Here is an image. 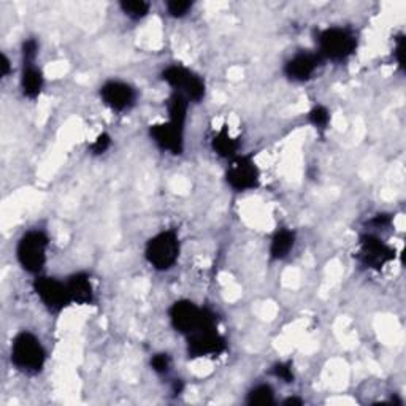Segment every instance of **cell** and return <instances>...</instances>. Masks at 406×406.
Returning a JSON list of instances; mask_svg holds the SVG:
<instances>
[{
    "label": "cell",
    "instance_id": "cell-1",
    "mask_svg": "<svg viewBox=\"0 0 406 406\" xmlns=\"http://www.w3.org/2000/svg\"><path fill=\"white\" fill-rule=\"evenodd\" d=\"M173 329L183 335H191L205 327H218V316L208 308H201L191 300H178L168 310Z\"/></svg>",
    "mask_w": 406,
    "mask_h": 406
},
{
    "label": "cell",
    "instance_id": "cell-2",
    "mask_svg": "<svg viewBox=\"0 0 406 406\" xmlns=\"http://www.w3.org/2000/svg\"><path fill=\"white\" fill-rule=\"evenodd\" d=\"M46 351L41 341L31 332L18 333L11 343V363L19 372L35 375L45 367Z\"/></svg>",
    "mask_w": 406,
    "mask_h": 406
},
{
    "label": "cell",
    "instance_id": "cell-3",
    "mask_svg": "<svg viewBox=\"0 0 406 406\" xmlns=\"http://www.w3.org/2000/svg\"><path fill=\"white\" fill-rule=\"evenodd\" d=\"M319 56L332 62H343L357 48V39L346 27H329L318 35Z\"/></svg>",
    "mask_w": 406,
    "mask_h": 406
},
{
    "label": "cell",
    "instance_id": "cell-4",
    "mask_svg": "<svg viewBox=\"0 0 406 406\" xmlns=\"http://www.w3.org/2000/svg\"><path fill=\"white\" fill-rule=\"evenodd\" d=\"M49 240L45 232L29 230L19 238L16 246V258L19 265L27 273L39 275L46 263V251Z\"/></svg>",
    "mask_w": 406,
    "mask_h": 406
},
{
    "label": "cell",
    "instance_id": "cell-5",
    "mask_svg": "<svg viewBox=\"0 0 406 406\" xmlns=\"http://www.w3.org/2000/svg\"><path fill=\"white\" fill-rule=\"evenodd\" d=\"M180 238L175 230H163L148 241L145 258L159 272L172 268L180 255Z\"/></svg>",
    "mask_w": 406,
    "mask_h": 406
},
{
    "label": "cell",
    "instance_id": "cell-6",
    "mask_svg": "<svg viewBox=\"0 0 406 406\" xmlns=\"http://www.w3.org/2000/svg\"><path fill=\"white\" fill-rule=\"evenodd\" d=\"M162 80L175 91L198 103L205 97V83L201 76L183 66H170L162 72Z\"/></svg>",
    "mask_w": 406,
    "mask_h": 406
},
{
    "label": "cell",
    "instance_id": "cell-7",
    "mask_svg": "<svg viewBox=\"0 0 406 406\" xmlns=\"http://www.w3.org/2000/svg\"><path fill=\"white\" fill-rule=\"evenodd\" d=\"M225 181L237 192L251 191L259 186L260 170L251 156H235L225 172Z\"/></svg>",
    "mask_w": 406,
    "mask_h": 406
},
{
    "label": "cell",
    "instance_id": "cell-8",
    "mask_svg": "<svg viewBox=\"0 0 406 406\" xmlns=\"http://www.w3.org/2000/svg\"><path fill=\"white\" fill-rule=\"evenodd\" d=\"M34 290L40 302L46 306L48 311L58 315L64 308L72 303L66 283H61L56 278L37 276L34 281Z\"/></svg>",
    "mask_w": 406,
    "mask_h": 406
},
{
    "label": "cell",
    "instance_id": "cell-9",
    "mask_svg": "<svg viewBox=\"0 0 406 406\" xmlns=\"http://www.w3.org/2000/svg\"><path fill=\"white\" fill-rule=\"evenodd\" d=\"M357 259L365 268L381 270L386 263L395 259V249L384 243L376 235L367 233L359 241Z\"/></svg>",
    "mask_w": 406,
    "mask_h": 406
},
{
    "label": "cell",
    "instance_id": "cell-10",
    "mask_svg": "<svg viewBox=\"0 0 406 406\" xmlns=\"http://www.w3.org/2000/svg\"><path fill=\"white\" fill-rule=\"evenodd\" d=\"M225 349V338L218 332V327H205V329L188 335V354L192 359L219 355Z\"/></svg>",
    "mask_w": 406,
    "mask_h": 406
},
{
    "label": "cell",
    "instance_id": "cell-11",
    "mask_svg": "<svg viewBox=\"0 0 406 406\" xmlns=\"http://www.w3.org/2000/svg\"><path fill=\"white\" fill-rule=\"evenodd\" d=\"M101 97L108 108L119 113L131 110L135 101H137L135 89L131 86V84L123 81L105 83L101 88Z\"/></svg>",
    "mask_w": 406,
    "mask_h": 406
},
{
    "label": "cell",
    "instance_id": "cell-12",
    "mask_svg": "<svg viewBox=\"0 0 406 406\" xmlns=\"http://www.w3.org/2000/svg\"><path fill=\"white\" fill-rule=\"evenodd\" d=\"M149 137L163 151L175 156H180L184 151V129L172 124L170 121L162 124H153L149 127Z\"/></svg>",
    "mask_w": 406,
    "mask_h": 406
},
{
    "label": "cell",
    "instance_id": "cell-13",
    "mask_svg": "<svg viewBox=\"0 0 406 406\" xmlns=\"http://www.w3.org/2000/svg\"><path fill=\"white\" fill-rule=\"evenodd\" d=\"M323 62L319 53H297L294 58L289 59L284 66V75H286L289 80L303 83L308 81L310 78L315 75L318 67Z\"/></svg>",
    "mask_w": 406,
    "mask_h": 406
},
{
    "label": "cell",
    "instance_id": "cell-14",
    "mask_svg": "<svg viewBox=\"0 0 406 406\" xmlns=\"http://www.w3.org/2000/svg\"><path fill=\"white\" fill-rule=\"evenodd\" d=\"M67 289L72 303L91 305L94 302V288H92L91 278L86 273H75L68 278Z\"/></svg>",
    "mask_w": 406,
    "mask_h": 406
},
{
    "label": "cell",
    "instance_id": "cell-15",
    "mask_svg": "<svg viewBox=\"0 0 406 406\" xmlns=\"http://www.w3.org/2000/svg\"><path fill=\"white\" fill-rule=\"evenodd\" d=\"M44 73L41 70L37 68L31 64V66H24L23 76H21V89H23L24 97L35 101L40 96L41 89H44Z\"/></svg>",
    "mask_w": 406,
    "mask_h": 406
},
{
    "label": "cell",
    "instance_id": "cell-16",
    "mask_svg": "<svg viewBox=\"0 0 406 406\" xmlns=\"http://www.w3.org/2000/svg\"><path fill=\"white\" fill-rule=\"evenodd\" d=\"M295 246V232L290 229H280L273 235L270 243V258L273 260L286 259Z\"/></svg>",
    "mask_w": 406,
    "mask_h": 406
},
{
    "label": "cell",
    "instance_id": "cell-17",
    "mask_svg": "<svg viewBox=\"0 0 406 406\" xmlns=\"http://www.w3.org/2000/svg\"><path fill=\"white\" fill-rule=\"evenodd\" d=\"M211 148H213V151L219 156V158L233 159L235 156H238L237 153H238L240 143H238V140L233 138L229 133V131L224 127L223 131H219L215 137H213Z\"/></svg>",
    "mask_w": 406,
    "mask_h": 406
},
{
    "label": "cell",
    "instance_id": "cell-18",
    "mask_svg": "<svg viewBox=\"0 0 406 406\" xmlns=\"http://www.w3.org/2000/svg\"><path fill=\"white\" fill-rule=\"evenodd\" d=\"M188 97L181 94V92L175 91L167 101V111H168V121L172 124L184 129L188 118Z\"/></svg>",
    "mask_w": 406,
    "mask_h": 406
},
{
    "label": "cell",
    "instance_id": "cell-19",
    "mask_svg": "<svg viewBox=\"0 0 406 406\" xmlns=\"http://www.w3.org/2000/svg\"><path fill=\"white\" fill-rule=\"evenodd\" d=\"M246 403L251 406H267L275 403V392L268 384H259L254 389L249 390Z\"/></svg>",
    "mask_w": 406,
    "mask_h": 406
},
{
    "label": "cell",
    "instance_id": "cell-20",
    "mask_svg": "<svg viewBox=\"0 0 406 406\" xmlns=\"http://www.w3.org/2000/svg\"><path fill=\"white\" fill-rule=\"evenodd\" d=\"M119 6L124 15L133 21L143 19L149 13V4L145 0H123Z\"/></svg>",
    "mask_w": 406,
    "mask_h": 406
},
{
    "label": "cell",
    "instance_id": "cell-21",
    "mask_svg": "<svg viewBox=\"0 0 406 406\" xmlns=\"http://www.w3.org/2000/svg\"><path fill=\"white\" fill-rule=\"evenodd\" d=\"M308 121L318 131H325L330 123V111L323 105H316L315 108L308 113Z\"/></svg>",
    "mask_w": 406,
    "mask_h": 406
},
{
    "label": "cell",
    "instance_id": "cell-22",
    "mask_svg": "<svg viewBox=\"0 0 406 406\" xmlns=\"http://www.w3.org/2000/svg\"><path fill=\"white\" fill-rule=\"evenodd\" d=\"M191 9H192V2H189V0H170V2H167L168 15L173 18L186 16Z\"/></svg>",
    "mask_w": 406,
    "mask_h": 406
},
{
    "label": "cell",
    "instance_id": "cell-23",
    "mask_svg": "<svg viewBox=\"0 0 406 406\" xmlns=\"http://www.w3.org/2000/svg\"><path fill=\"white\" fill-rule=\"evenodd\" d=\"M272 375L284 382H294V372L290 362H280L272 368Z\"/></svg>",
    "mask_w": 406,
    "mask_h": 406
},
{
    "label": "cell",
    "instance_id": "cell-24",
    "mask_svg": "<svg viewBox=\"0 0 406 406\" xmlns=\"http://www.w3.org/2000/svg\"><path fill=\"white\" fill-rule=\"evenodd\" d=\"M170 365H172V359H170L168 354L161 352V354L153 355V359H151V368L154 370L156 373L166 375V373L168 372V370H170Z\"/></svg>",
    "mask_w": 406,
    "mask_h": 406
},
{
    "label": "cell",
    "instance_id": "cell-25",
    "mask_svg": "<svg viewBox=\"0 0 406 406\" xmlns=\"http://www.w3.org/2000/svg\"><path fill=\"white\" fill-rule=\"evenodd\" d=\"M37 53H39L37 40H34V39L26 40L24 44H23V61H24V66H31V64H34L35 58H37Z\"/></svg>",
    "mask_w": 406,
    "mask_h": 406
},
{
    "label": "cell",
    "instance_id": "cell-26",
    "mask_svg": "<svg viewBox=\"0 0 406 406\" xmlns=\"http://www.w3.org/2000/svg\"><path fill=\"white\" fill-rule=\"evenodd\" d=\"M111 146V137L108 133H101L98 137L96 138L94 143L91 145V153L94 154V156H101L103 154L106 149H108Z\"/></svg>",
    "mask_w": 406,
    "mask_h": 406
},
{
    "label": "cell",
    "instance_id": "cell-27",
    "mask_svg": "<svg viewBox=\"0 0 406 406\" xmlns=\"http://www.w3.org/2000/svg\"><path fill=\"white\" fill-rule=\"evenodd\" d=\"M397 64L400 68L405 67V35H398L395 39V49H394Z\"/></svg>",
    "mask_w": 406,
    "mask_h": 406
},
{
    "label": "cell",
    "instance_id": "cell-28",
    "mask_svg": "<svg viewBox=\"0 0 406 406\" xmlns=\"http://www.w3.org/2000/svg\"><path fill=\"white\" fill-rule=\"evenodd\" d=\"M392 223V218L387 215H377L372 220H370V225H375L380 229V227H387Z\"/></svg>",
    "mask_w": 406,
    "mask_h": 406
},
{
    "label": "cell",
    "instance_id": "cell-29",
    "mask_svg": "<svg viewBox=\"0 0 406 406\" xmlns=\"http://www.w3.org/2000/svg\"><path fill=\"white\" fill-rule=\"evenodd\" d=\"M11 72V62L10 59L6 58V54H2V58H0V75L2 78H6Z\"/></svg>",
    "mask_w": 406,
    "mask_h": 406
},
{
    "label": "cell",
    "instance_id": "cell-30",
    "mask_svg": "<svg viewBox=\"0 0 406 406\" xmlns=\"http://www.w3.org/2000/svg\"><path fill=\"white\" fill-rule=\"evenodd\" d=\"M283 405L284 406H292V405L300 406V405H303V400H302V398H297V397H289V398H286V400L283 402Z\"/></svg>",
    "mask_w": 406,
    "mask_h": 406
},
{
    "label": "cell",
    "instance_id": "cell-31",
    "mask_svg": "<svg viewBox=\"0 0 406 406\" xmlns=\"http://www.w3.org/2000/svg\"><path fill=\"white\" fill-rule=\"evenodd\" d=\"M183 387H184V384L181 380H178L173 382V394H181L183 392Z\"/></svg>",
    "mask_w": 406,
    "mask_h": 406
}]
</instances>
